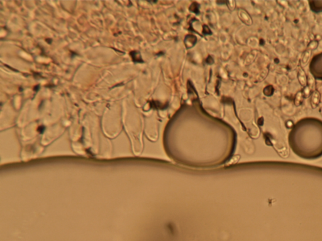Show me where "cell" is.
Listing matches in <instances>:
<instances>
[{
    "label": "cell",
    "mask_w": 322,
    "mask_h": 241,
    "mask_svg": "<svg viewBox=\"0 0 322 241\" xmlns=\"http://www.w3.org/2000/svg\"><path fill=\"white\" fill-rule=\"evenodd\" d=\"M298 81L301 86L305 87L307 84V77L303 70H300L298 73Z\"/></svg>",
    "instance_id": "obj_3"
},
{
    "label": "cell",
    "mask_w": 322,
    "mask_h": 241,
    "mask_svg": "<svg viewBox=\"0 0 322 241\" xmlns=\"http://www.w3.org/2000/svg\"><path fill=\"white\" fill-rule=\"evenodd\" d=\"M320 98L321 96L319 91H315L312 93L311 97V105L312 108L315 109L319 105L320 102Z\"/></svg>",
    "instance_id": "obj_1"
},
{
    "label": "cell",
    "mask_w": 322,
    "mask_h": 241,
    "mask_svg": "<svg viewBox=\"0 0 322 241\" xmlns=\"http://www.w3.org/2000/svg\"><path fill=\"white\" fill-rule=\"evenodd\" d=\"M318 46V42L316 40H313L309 43L307 48L311 51H313L317 48Z\"/></svg>",
    "instance_id": "obj_6"
},
{
    "label": "cell",
    "mask_w": 322,
    "mask_h": 241,
    "mask_svg": "<svg viewBox=\"0 0 322 241\" xmlns=\"http://www.w3.org/2000/svg\"><path fill=\"white\" fill-rule=\"evenodd\" d=\"M303 94L302 93V91H299L294 98V104L297 106H300L303 104V99H304Z\"/></svg>",
    "instance_id": "obj_4"
},
{
    "label": "cell",
    "mask_w": 322,
    "mask_h": 241,
    "mask_svg": "<svg viewBox=\"0 0 322 241\" xmlns=\"http://www.w3.org/2000/svg\"><path fill=\"white\" fill-rule=\"evenodd\" d=\"M301 91H302V93H303L305 98L308 97L312 94V90H311L310 86H306L304 87L303 90Z\"/></svg>",
    "instance_id": "obj_5"
},
{
    "label": "cell",
    "mask_w": 322,
    "mask_h": 241,
    "mask_svg": "<svg viewBox=\"0 0 322 241\" xmlns=\"http://www.w3.org/2000/svg\"><path fill=\"white\" fill-rule=\"evenodd\" d=\"M312 51H313L307 48L305 50V51L304 52V53L301 57V65L302 67H305L307 65V64L308 63V62L311 58Z\"/></svg>",
    "instance_id": "obj_2"
}]
</instances>
